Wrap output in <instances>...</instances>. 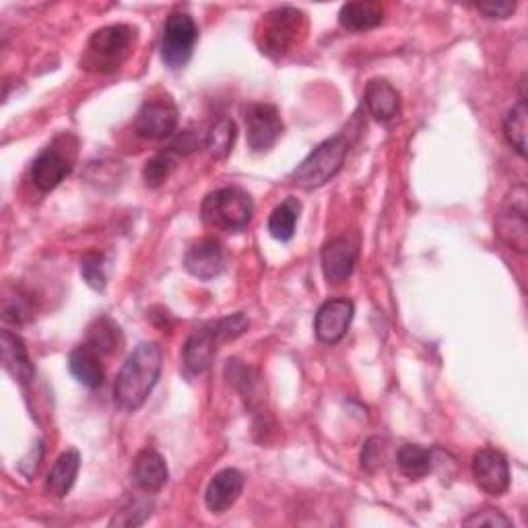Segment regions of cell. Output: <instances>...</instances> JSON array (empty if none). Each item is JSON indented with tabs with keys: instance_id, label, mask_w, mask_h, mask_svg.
<instances>
[{
	"instance_id": "cell-15",
	"label": "cell",
	"mask_w": 528,
	"mask_h": 528,
	"mask_svg": "<svg viewBox=\"0 0 528 528\" xmlns=\"http://www.w3.org/2000/svg\"><path fill=\"white\" fill-rule=\"evenodd\" d=\"M244 489V475L238 469H223L219 471L205 493L207 508L213 514H223L229 508H234L236 502L240 500Z\"/></svg>"
},
{
	"instance_id": "cell-30",
	"label": "cell",
	"mask_w": 528,
	"mask_h": 528,
	"mask_svg": "<svg viewBox=\"0 0 528 528\" xmlns=\"http://www.w3.org/2000/svg\"><path fill=\"white\" fill-rule=\"evenodd\" d=\"M153 510V502L151 500H137V502H130L124 510H120L110 526H139L143 524Z\"/></svg>"
},
{
	"instance_id": "cell-16",
	"label": "cell",
	"mask_w": 528,
	"mask_h": 528,
	"mask_svg": "<svg viewBox=\"0 0 528 528\" xmlns=\"http://www.w3.org/2000/svg\"><path fill=\"white\" fill-rule=\"evenodd\" d=\"M170 479L168 465L157 450L145 448L132 460V481L145 493H157Z\"/></svg>"
},
{
	"instance_id": "cell-34",
	"label": "cell",
	"mask_w": 528,
	"mask_h": 528,
	"mask_svg": "<svg viewBox=\"0 0 528 528\" xmlns=\"http://www.w3.org/2000/svg\"><path fill=\"white\" fill-rule=\"evenodd\" d=\"M42 458H44V444L38 442L36 446H33L29 450V454L19 462V471L25 475V477H33L38 473L40 465H42Z\"/></svg>"
},
{
	"instance_id": "cell-1",
	"label": "cell",
	"mask_w": 528,
	"mask_h": 528,
	"mask_svg": "<svg viewBox=\"0 0 528 528\" xmlns=\"http://www.w3.org/2000/svg\"><path fill=\"white\" fill-rule=\"evenodd\" d=\"M163 353L157 343H141L128 355L114 382V401L126 411H139L151 396L161 376Z\"/></svg>"
},
{
	"instance_id": "cell-9",
	"label": "cell",
	"mask_w": 528,
	"mask_h": 528,
	"mask_svg": "<svg viewBox=\"0 0 528 528\" xmlns=\"http://www.w3.org/2000/svg\"><path fill=\"white\" fill-rule=\"evenodd\" d=\"M180 112L170 97L147 99L135 118L137 135L151 141L172 137L178 128Z\"/></svg>"
},
{
	"instance_id": "cell-21",
	"label": "cell",
	"mask_w": 528,
	"mask_h": 528,
	"mask_svg": "<svg viewBox=\"0 0 528 528\" xmlns=\"http://www.w3.org/2000/svg\"><path fill=\"white\" fill-rule=\"evenodd\" d=\"M79 469H81L79 452L77 450L62 452L48 473L46 489L52 495H56V498H64V495L73 489L77 475H79Z\"/></svg>"
},
{
	"instance_id": "cell-27",
	"label": "cell",
	"mask_w": 528,
	"mask_h": 528,
	"mask_svg": "<svg viewBox=\"0 0 528 528\" xmlns=\"http://www.w3.org/2000/svg\"><path fill=\"white\" fill-rule=\"evenodd\" d=\"M178 161H180V153H176L172 147L168 151H161V153L153 155L143 168V178H145L147 186L149 188L161 186L165 180L174 174V170L178 168Z\"/></svg>"
},
{
	"instance_id": "cell-29",
	"label": "cell",
	"mask_w": 528,
	"mask_h": 528,
	"mask_svg": "<svg viewBox=\"0 0 528 528\" xmlns=\"http://www.w3.org/2000/svg\"><path fill=\"white\" fill-rule=\"evenodd\" d=\"M386 458H388V442L378 436L370 438L361 452V469H366L368 473H376L386 465Z\"/></svg>"
},
{
	"instance_id": "cell-22",
	"label": "cell",
	"mask_w": 528,
	"mask_h": 528,
	"mask_svg": "<svg viewBox=\"0 0 528 528\" xmlns=\"http://www.w3.org/2000/svg\"><path fill=\"white\" fill-rule=\"evenodd\" d=\"M384 21V7L370 0H359V3H347L339 11V23L347 31H368L378 27Z\"/></svg>"
},
{
	"instance_id": "cell-24",
	"label": "cell",
	"mask_w": 528,
	"mask_h": 528,
	"mask_svg": "<svg viewBox=\"0 0 528 528\" xmlns=\"http://www.w3.org/2000/svg\"><path fill=\"white\" fill-rule=\"evenodd\" d=\"M87 345L99 355H112L122 347V333L110 318H97L87 330Z\"/></svg>"
},
{
	"instance_id": "cell-33",
	"label": "cell",
	"mask_w": 528,
	"mask_h": 528,
	"mask_svg": "<svg viewBox=\"0 0 528 528\" xmlns=\"http://www.w3.org/2000/svg\"><path fill=\"white\" fill-rule=\"evenodd\" d=\"M477 11L483 13L487 19H508L516 11V3H510V0H500V3H481L477 5Z\"/></svg>"
},
{
	"instance_id": "cell-11",
	"label": "cell",
	"mask_w": 528,
	"mask_h": 528,
	"mask_svg": "<svg viewBox=\"0 0 528 528\" xmlns=\"http://www.w3.org/2000/svg\"><path fill=\"white\" fill-rule=\"evenodd\" d=\"M473 477L479 489L489 495H504L510 487V465L504 452L481 448L473 456Z\"/></svg>"
},
{
	"instance_id": "cell-5",
	"label": "cell",
	"mask_w": 528,
	"mask_h": 528,
	"mask_svg": "<svg viewBox=\"0 0 528 528\" xmlns=\"http://www.w3.org/2000/svg\"><path fill=\"white\" fill-rule=\"evenodd\" d=\"M135 33V29L124 23L97 29L87 44L85 64L95 71L118 69L122 60L130 54L132 42H135Z\"/></svg>"
},
{
	"instance_id": "cell-13",
	"label": "cell",
	"mask_w": 528,
	"mask_h": 528,
	"mask_svg": "<svg viewBox=\"0 0 528 528\" xmlns=\"http://www.w3.org/2000/svg\"><path fill=\"white\" fill-rule=\"evenodd\" d=\"M184 267L192 277L201 281L219 277L225 269V254L221 242L215 238H203L194 242L186 252Z\"/></svg>"
},
{
	"instance_id": "cell-25",
	"label": "cell",
	"mask_w": 528,
	"mask_h": 528,
	"mask_svg": "<svg viewBox=\"0 0 528 528\" xmlns=\"http://www.w3.org/2000/svg\"><path fill=\"white\" fill-rule=\"evenodd\" d=\"M396 465L409 479H423L432 471V452L419 444H405L396 452Z\"/></svg>"
},
{
	"instance_id": "cell-3",
	"label": "cell",
	"mask_w": 528,
	"mask_h": 528,
	"mask_svg": "<svg viewBox=\"0 0 528 528\" xmlns=\"http://www.w3.org/2000/svg\"><path fill=\"white\" fill-rule=\"evenodd\" d=\"M205 225L223 231H244L254 215L252 196L238 188L225 186L211 192L201 209Z\"/></svg>"
},
{
	"instance_id": "cell-28",
	"label": "cell",
	"mask_w": 528,
	"mask_h": 528,
	"mask_svg": "<svg viewBox=\"0 0 528 528\" xmlns=\"http://www.w3.org/2000/svg\"><path fill=\"white\" fill-rule=\"evenodd\" d=\"M504 137L520 157L526 155V99H520L518 106L506 114Z\"/></svg>"
},
{
	"instance_id": "cell-18",
	"label": "cell",
	"mask_w": 528,
	"mask_h": 528,
	"mask_svg": "<svg viewBox=\"0 0 528 528\" xmlns=\"http://www.w3.org/2000/svg\"><path fill=\"white\" fill-rule=\"evenodd\" d=\"M69 370L77 378L79 384L87 388H99L106 380L102 355H99L91 345L83 343L75 347L69 355Z\"/></svg>"
},
{
	"instance_id": "cell-7",
	"label": "cell",
	"mask_w": 528,
	"mask_h": 528,
	"mask_svg": "<svg viewBox=\"0 0 528 528\" xmlns=\"http://www.w3.org/2000/svg\"><path fill=\"white\" fill-rule=\"evenodd\" d=\"M526 186L518 184L506 196L504 207L498 217V236L506 246H510L518 254H526L528 250V223H526Z\"/></svg>"
},
{
	"instance_id": "cell-12",
	"label": "cell",
	"mask_w": 528,
	"mask_h": 528,
	"mask_svg": "<svg viewBox=\"0 0 528 528\" xmlns=\"http://www.w3.org/2000/svg\"><path fill=\"white\" fill-rule=\"evenodd\" d=\"M221 343L225 341L219 333L217 322H209L201 328H196L194 333L188 337L184 345V353H182L186 370L192 374H205L211 368V363Z\"/></svg>"
},
{
	"instance_id": "cell-8",
	"label": "cell",
	"mask_w": 528,
	"mask_h": 528,
	"mask_svg": "<svg viewBox=\"0 0 528 528\" xmlns=\"http://www.w3.org/2000/svg\"><path fill=\"white\" fill-rule=\"evenodd\" d=\"M248 147L254 153H267L283 135V120L271 104H248L244 108Z\"/></svg>"
},
{
	"instance_id": "cell-14",
	"label": "cell",
	"mask_w": 528,
	"mask_h": 528,
	"mask_svg": "<svg viewBox=\"0 0 528 528\" xmlns=\"http://www.w3.org/2000/svg\"><path fill=\"white\" fill-rule=\"evenodd\" d=\"M357 246L349 238H335L322 248V271L330 283H345L355 269Z\"/></svg>"
},
{
	"instance_id": "cell-19",
	"label": "cell",
	"mask_w": 528,
	"mask_h": 528,
	"mask_svg": "<svg viewBox=\"0 0 528 528\" xmlns=\"http://www.w3.org/2000/svg\"><path fill=\"white\" fill-rule=\"evenodd\" d=\"M0 351H3L5 370L21 384H29L36 370H33L23 339L11 333V330H3V335H0Z\"/></svg>"
},
{
	"instance_id": "cell-31",
	"label": "cell",
	"mask_w": 528,
	"mask_h": 528,
	"mask_svg": "<svg viewBox=\"0 0 528 528\" xmlns=\"http://www.w3.org/2000/svg\"><path fill=\"white\" fill-rule=\"evenodd\" d=\"M81 275L87 281V285L95 291H104L106 289V273H104V258L89 252L81 260Z\"/></svg>"
},
{
	"instance_id": "cell-20",
	"label": "cell",
	"mask_w": 528,
	"mask_h": 528,
	"mask_svg": "<svg viewBox=\"0 0 528 528\" xmlns=\"http://www.w3.org/2000/svg\"><path fill=\"white\" fill-rule=\"evenodd\" d=\"M366 106L378 122H390L401 114V95L386 79H372L366 85Z\"/></svg>"
},
{
	"instance_id": "cell-23",
	"label": "cell",
	"mask_w": 528,
	"mask_h": 528,
	"mask_svg": "<svg viewBox=\"0 0 528 528\" xmlns=\"http://www.w3.org/2000/svg\"><path fill=\"white\" fill-rule=\"evenodd\" d=\"M302 203L297 198L289 196L285 201L275 207V211L269 217V234L279 242H289L295 236L297 221H300Z\"/></svg>"
},
{
	"instance_id": "cell-17",
	"label": "cell",
	"mask_w": 528,
	"mask_h": 528,
	"mask_svg": "<svg viewBox=\"0 0 528 528\" xmlns=\"http://www.w3.org/2000/svg\"><path fill=\"white\" fill-rule=\"evenodd\" d=\"M73 165L58 149H44L31 165V182L40 192H52L66 176L71 174Z\"/></svg>"
},
{
	"instance_id": "cell-26",
	"label": "cell",
	"mask_w": 528,
	"mask_h": 528,
	"mask_svg": "<svg viewBox=\"0 0 528 528\" xmlns=\"http://www.w3.org/2000/svg\"><path fill=\"white\" fill-rule=\"evenodd\" d=\"M236 137H238L236 122L225 118V116H221V118H217L211 124L209 132H207V137H205V145H207L209 153L215 159H225L231 153V149H234Z\"/></svg>"
},
{
	"instance_id": "cell-2",
	"label": "cell",
	"mask_w": 528,
	"mask_h": 528,
	"mask_svg": "<svg viewBox=\"0 0 528 528\" xmlns=\"http://www.w3.org/2000/svg\"><path fill=\"white\" fill-rule=\"evenodd\" d=\"M306 15L295 7H279L271 13L262 15L256 40L260 50L271 56L279 58L285 56L297 42L306 36Z\"/></svg>"
},
{
	"instance_id": "cell-6",
	"label": "cell",
	"mask_w": 528,
	"mask_h": 528,
	"mask_svg": "<svg viewBox=\"0 0 528 528\" xmlns=\"http://www.w3.org/2000/svg\"><path fill=\"white\" fill-rule=\"evenodd\" d=\"M198 27L188 13H172L163 25L161 60L170 69H184L194 54Z\"/></svg>"
},
{
	"instance_id": "cell-10",
	"label": "cell",
	"mask_w": 528,
	"mask_h": 528,
	"mask_svg": "<svg viewBox=\"0 0 528 528\" xmlns=\"http://www.w3.org/2000/svg\"><path fill=\"white\" fill-rule=\"evenodd\" d=\"M355 304L347 297H335L320 306L314 318V333L320 343L335 345L339 343L353 322Z\"/></svg>"
},
{
	"instance_id": "cell-4",
	"label": "cell",
	"mask_w": 528,
	"mask_h": 528,
	"mask_svg": "<svg viewBox=\"0 0 528 528\" xmlns=\"http://www.w3.org/2000/svg\"><path fill=\"white\" fill-rule=\"evenodd\" d=\"M349 143L343 135L326 139L320 143L297 168L291 172V180L295 186L314 190L333 180L347 159Z\"/></svg>"
},
{
	"instance_id": "cell-32",
	"label": "cell",
	"mask_w": 528,
	"mask_h": 528,
	"mask_svg": "<svg viewBox=\"0 0 528 528\" xmlns=\"http://www.w3.org/2000/svg\"><path fill=\"white\" fill-rule=\"evenodd\" d=\"M465 526H512V520L502 514L500 510H493V508H485L479 510L475 514H471L469 518L462 520Z\"/></svg>"
}]
</instances>
